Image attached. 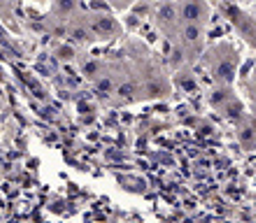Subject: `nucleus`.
<instances>
[{"label":"nucleus","instance_id":"obj_5","mask_svg":"<svg viewBox=\"0 0 256 223\" xmlns=\"http://www.w3.org/2000/svg\"><path fill=\"white\" fill-rule=\"evenodd\" d=\"M61 7H63V9H72V7H74V0H63Z\"/></svg>","mask_w":256,"mask_h":223},{"label":"nucleus","instance_id":"obj_2","mask_svg":"<svg viewBox=\"0 0 256 223\" xmlns=\"http://www.w3.org/2000/svg\"><path fill=\"white\" fill-rule=\"evenodd\" d=\"M184 35H186V42H196V40H200V30H198V26L196 23H191L186 30H184Z\"/></svg>","mask_w":256,"mask_h":223},{"label":"nucleus","instance_id":"obj_4","mask_svg":"<svg viewBox=\"0 0 256 223\" xmlns=\"http://www.w3.org/2000/svg\"><path fill=\"white\" fill-rule=\"evenodd\" d=\"M96 30H98V33H112V30H114V23L110 19L98 21V23H96Z\"/></svg>","mask_w":256,"mask_h":223},{"label":"nucleus","instance_id":"obj_3","mask_svg":"<svg viewBox=\"0 0 256 223\" xmlns=\"http://www.w3.org/2000/svg\"><path fill=\"white\" fill-rule=\"evenodd\" d=\"M158 19H163V21H172V19H175V7H170V5L161 7V9H158Z\"/></svg>","mask_w":256,"mask_h":223},{"label":"nucleus","instance_id":"obj_1","mask_svg":"<svg viewBox=\"0 0 256 223\" xmlns=\"http://www.w3.org/2000/svg\"><path fill=\"white\" fill-rule=\"evenodd\" d=\"M182 16L189 21V23H196V21H198V16H200V5H198V2H189V5L184 7Z\"/></svg>","mask_w":256,"mask_h":223}]
</instances>
